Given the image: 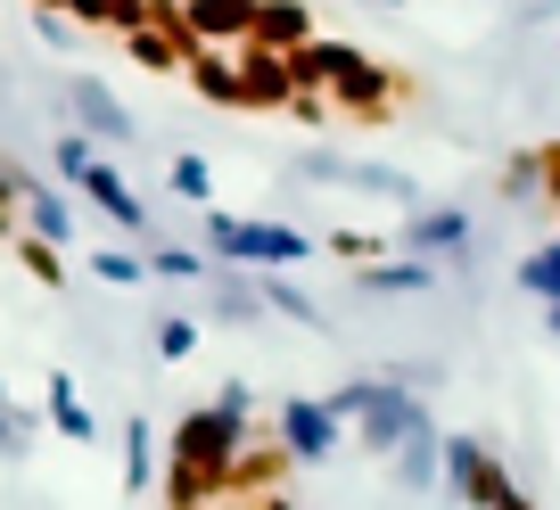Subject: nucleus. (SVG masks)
<instances>
[{
	"label": "nucleus",
	"instance_id": "f257e3e1",
	"mask_svg": "<svg viewBox=\"0 0 560 510\" xmlns=\"http://www.w3.org/2000/svg\"><path fill=\"white\" fill-rule=\"evenodd\" d=\"M198 239H207L214 264H247V272H280V264H298L305 247H314L305 230H289V223H264V214H223V206H207Z\"/></svg>",
	"mask_w": 560,
	"mask_h": 510
},
{
	"label": "nucleus",
	"instance_id": "f03ea898",
	"mask_svg": "<svg viewBox=\"0 0 560 510\" xmlns=\"http://www.w3.org/2000/svg\"><path fill=\"white\" fill-rule=\"evenodd\" d=\"M322 404H330L338 420H354V437H363L371 453H387V461H396V444L412 437V420H420V395L396 388V379H347V388L322 395Z\"/></svg>",
	"mask_w": 560,
	"mask_h": 510
},
{
	"label": "nucleus",
	"instance_id": "7ed1b4c3",
	"mask_svg": "<svg viewBox=\"0 0 560 510\" xmlns=\"http://www.w3.org/2000/svg\"><path fill=\"white\" fill-rule=\"evenodd\" d=\"M50 165H58V174H67V190H83V198H91V206H100V214H107V223H116V230H132V239H149V206H140V198H132V181H124L116 165H107L100 149L83 141V132H67Z\"/></svg>",
	"mask_w": 560,
	"mask_h": 510
},
{
	"label": "nucleus",
	"instance_id": "20e7f679",
	"mask_svg": "<svg viewBox=\"0 0 560 510\" xmlns=\"http://www.w3.org/2000/svg\"><path fill=\"white\" fill-rule=\"evenodd\" d=\"M396 99H412V83H404L396 67H380L371 50H347L330 67V116H347V123H396Z\"/></svg>",
	"mask_w": 560,
	"mask_h": 510
},
{
	"label": "nucleus",
	"instance_id": "39448f33",
	"mask_svg": "<svg viewBox=\"0 0 560 510\" xmlns=\"http://www.w3.org/2000/svg\"><path fill=\"white\" fill-rule=\"evenodd\" d=\"M298 174L322 181V190H363V198H387V206L420 214V181L412 174H387V165H347V157H330V149H305Z\"/></svg>",
	"mask_w": 560,
	"mask_h": 510
},
{
	"label": "nucleus",
	"instance_id": "423d86ee",
	"mask_svg": "<svg viewBox=\"0 0 560 510\" xmlns=\"http://www.w3.org/2000/svg\"><path fill=\"white\" fill-rule=\"evenodd\" d=\"M247 437H256V428H240V420H223L214 404H198V412H182V428H174V461H198V470H214L231 486V461H240Z\"/></svg>",
	"mask_w": 560,
	"mask_h": 510
},
{
	"label": "nucleus",
	"instance_id": "0eeeda50",
	"mask_svg": "<svg viewBox=\"0 0 560 510\" xmlns=\"http://www.w3.org/2000/svg\"><path fill=\"white\" fill-rule=\"evenodd\" d=\"M445 486H454L462 510H494V502L511 494V470H503V453H494V444L454 437V444H445Z\"/></svg>",
	"mask_w": 560,
	"mask_h": 510
},
{
	"label": "nucleus",
	"instance_id": "6e6552de",
	"mask_svg": "<svg viewBox=\"0 0 560 510\" xmlns=\"http://www.w3.org/2000/svg\"><path fill=\"white\" fill-rule=\"evenodd\" d=\"M338 428H347V420H338L322 395H289V404H280V420H272V437L289 444V461H330Z\"/></svg>",
	"mask_w": 560,
	"mask_h": 510
},
{
	"label": "nucleus",
	"instance_id": "1a4fd4ad",
	"mask_svg": "<svg viewBox=\"0 0 560 510\" xmlns=\"http://www.w3.org/2000/svg\"><path fill=\"white\" fill-rule=\"evenodd\" d=\"M289 470H298L289 444H280L272 428H256V437L240 444V461H231V486L223 494H247V502H256V494H280V486H289Z\"/></svg>",
	"mask_w": 560,
	"mask_h": 510
},
{
	"label": "nucleus",
	"instance_id": "9d476101",
	"mask_svg": "<svg viewBox=\"0 0 560 510\" xmlns=\"http://www.w3.org/2000/svg\"><path fill=\"white\" fill-rule=\"evenodd\" d=\"M182 17H190L198 50H247V34H256V0H182Z\"/></svg>",
	"mask_w": 560,
	"mask_h": 510
},
{
	"label": "nucleus",
	"instance_id": "9b49d317",
	"mask_svg": "<svg viewBox=\"0 0 560 510\" xmlns=\"http://www.w3.org/2000/svg\"><path fill=\"white\" fill-rule=\"evenodd\" d=\"M462 247H470V214H462V206H420V214H404V256L438 264V256H462Z\"/></svg>",
	"mask_w": 560,
	"mask_h": 510
},
{
	"label": "nucleus",
	"instance_id": "f8f14e48",
	"mask_svg": "<svg viewBox=\"0 0 560 510\" xmlns=\"http://www.w3.org/2000/svg\"><path fill=\"white\" fill-rule=\"evenodd\" d=\"M314 34H322V25H314V9H305V0H256V34H247V50L298 58Z\"/></svg>",
	"mask_w": 560,
	"mask_h": 510
},
{
	"label": "nucleus",
	"instance_id": "ddd939ff",
	"mask_svg": "<svg viewBox=\"0 0 560 510\" xmlns=\"http://www.w3.org/2000/svg\"><path fill=\"white\" fill-rule=\"evenodd\" d=\"M67 99H74V123H83V141H91V149H100V141H107V149H124V141L140 132V123L116 107V91H107V83H74Z\"/></svg>",
	"mask_w": 560,
	"mask_h": 510
},
{
	"label": "nucleus",
	"instance_id": "4468645a",
	"mask_svg": "<svg viewBox=\"0 0 560 510\" xmlns=\"http://www.w3.org/2000/svg\"><path fill=\"white\" fill-rule=\"evenodd\" d=\"M240 91H247V107H264V116H289V99H298V83H289V58H272V50H240Z\"/></svg>",
	"mask_w": 560,
	"mask_h": 510
},
{
	"label": "nucleus",
	"instance_id": "2eb2a0df",
	"mask_svg": "<svg viewBox=\"0 0 560 510\" xmlns=\"http://www.w3.org/2000/svg\"><path fill=\"white\" fill-rule=\"evenodd\" d=\"M182 74H190L198 99H214V107H247V91H240V50H190V58H182Z\"/></svg>",
	"mask_w": 560,
	"mask_h": 510
},
{
	"label": "nucleus",
	"instance_id": "dca6fc26",
	"mask_svg": "<svg viewBox=\"0 0 560 510\" xmlns=\"http://www.w3.org/2000/svg\"><path fill=\"white\" fill-rule=\"evenodd\" d=\"M363 297H420V288H438V264H420V256H380V264L354 272Z\"/></svg>",
	"mask_w": 560,
	"mask_h": 510
},
{
	"label": "nucleus",
	"instance_id": "f3484780",
	"mask_svg": "<svg viewBox=\"0 0 560 510\" xmlns=\"http://www.w3.org/2000/svg\"><path fill=\"white\" fill-rule=\"evenodd\" d=\"M42 412H50V428H58V437H74V444L100 437V420H91L83 388H74V370H50V388H42Z\"/></svg>",
	"mask_w": 560,
	"mask_h": 510
},
{
	"label": "nucleus",
	"instance_id": "a211bd4d",
	"mask_svg": "<svg viewBox=\"0 0 560 510\" xmlns=\"http://www.w3.org/2000/svg\"><path fill=\"white\" fill-rule=\"evenodd\" d=\"M223 502V477L198 470V461H165V510H214Z\"/></svg>",
	"mask_w": 560,
	"mask_h": 510
},
{
	"label": "nucleus",
	"instance_id": "6ab92c4d",
	"mask_svg": "<svg viewBox=\"0 0 560 510\" xmlns=\"http://www.w3.org/2000/svg\"><path fill=\"white\" fill-rule=\"evenodd\" d=\"M18 214H25V230H34V239H50V247H67V239H74V206L50 190V181H34Z\"/></svg>",
	"mask_w": 560,
	"mask_h": 510
},
{
	"label": "nucleus",
	"instance_id": "aec40b11",
	"mask_svg": "<svg viewBox=\"0 0 560 510\" xmlns=\"http://www.w3.org/2000/svg\"><path fill=\"white\" fill-rule=\"evenodd\" d=\"M438 470H445V453H438V428H429V412H420V420H412V437L396 444V477L420 494V486H429Z\"/></svg>",
	"mask_w": 560,
	"mask_h": 510
},
{
	"label": "nucleus",
	"instance_id": "412c9836",
	"mask_svg": "<svg viewBox=\"0 0 560 510\" xmlns=\"http://www.w3.org/2000/svg\"><path fill=\"white\" fill-rule=\"evenodd\" d=\"M256 297H264V313H289L298 330H330V313H322L298 281H280V272H272V281H256Z\"/></svg>",
	"mask_w": 560,
	"mask_h": 510
},
{
	"label": "nucleus",
	"instance_id": "4be33fe9",
	"mask_svg": "<svg viewBox=\"0 0 560 510\" xmlns=\"http://www.w3.org/2000/svg\"><path fill=\"white\" fill-rule=\"evenodd\" d=\"M83 272L91 281H116V288H149V256H132V247H91Z\"/></svg>",
	"mask_w": 560,
	"mask_h": 510
},
{
	"label": "nucleus",
	"instance_id": "5701e85b",
	"mask_svg": "<svg viewBox=\"0 0 560 510\" xmlns=\"http://www.w3.org/2000/svg\"><path fill=\"white\" fill-rule=\"evenodd\" d=\"M124 58H132V67H149V74H182V41H165L158 25H149V34H132V41H124Z\"/></svg>",
	"mask_w": 560,
	"mask_h": 510
},
{
	"label": "nucleus",
	"instance_id": "b1692460",
	"mask_svg": "<svg viewBox=\"0 0 560 510\" xmlns=\"http://www.w3.org/2000/svg\"><path fill=\"white\" fill-rule=\"evenodd\" d=\"M520 288H536L544 305H560V239H544L536 256L520 264Z\"/></svg>",
	"mask_w": 560,
	"mask_h": 510
},
{
	"label": "nucleus",
	"instance_id": "393cba45",
	"mask_svg": "<svg viewBox=\"0 0 560 510\" xmlns=\"http://www.w3.org/2000/svg\"><path fill=\"white\" fill-rule=\"evenodd\" d=\"M18 264H25V272H34V281H42V288H67V256H58V247H50V239H34V230H25V239H18Z\"/></svg>",
	"mask_w": 560,
	"mask_h": 510
},
{
	"label": "nucleus",
	"instance_id": "a878e982",
	"mask_svg": "<svg viewBox=\"0 0 560 510\" xmlns=\"http://www.w3.org/2000/svg\"><path fill=\"white\" fill-rule=\"evenodd\" d=\"M124 494H149V420H124Z\"/></svg>",
	"mask_w": 560,
	"mask_h": 510
},
{
	"label": "nucleus",
	"instance_id": "bb28decb",
	"mask_svg": "<svg viewBox=\"0 0 560 510\" xmlns=\"http://www.w3.org/2000/svg\"><path fill=\"white\" fill-rule=\"evenodd\" d=\"M149 272L158 281H207V256L198 247H149Z\"/></svg>",
	"mask_w": 560,
	"mask_h": 510
},
{
	"label": "nucleus",
	"instance_id": "cd10ccee",
	"mask_svg": "<svg viewBox=\"0 0 560 510\" xmlns=\"http://www.w3.org/2000/svg\"><path fill=\"white\" fill-rule=\"evenodd\" d=\"M149 346H158L165 363H182V354H198V321L190 313H165L158 330H149Z\"/></svg>",
	"mask_w": 560,
	"mask_h": 510
},
{
	"label": "nucleus",
	"instance_id": "c85d7f7f",
	"mask_svg": "<svg viewBox=\"0 0 560 510\" xmlns=\"http://www.w3.org/2000/svg\"><path fill=\"white\" fill-rule=\"evenodd\" d=\"M214 313H223V321H240V330H247V321H264L256 281H223V288H214Z\"/></svg>",
	"mask_w": 560,
	"mask_h": 510
},
{
	"label": "nucleus",
	"instance_id": "c756f323",
	"mask_svg": "<svg viewBox=\"0 0 560 510\" xmlns=\"http://www.w3.org/2000/svg\"><path fill=\"white\" fill-rule=\"evenodd\" d=\"M322 247H330V256H338V264H354V272H363V264H380V230H330V239H322Z\"/></svg>",
	"mask_w": 560,
	"mask_h": 510
},
{
	"label": "nucleus",
	"instance_id": "7c9ffc66",
	"mask_svg": "<svg viewBox=\"0 0 560 510\" xmlns=\"http://www.w3.org/2000/svg\"><path fill=\"white\" fill-rule=\"evenodd\" d=\"M503 198H544V165H536V149H520V157L503 165Z\"/></svg>",
	"mask_w": 560,
	"mask_h": 510
},
{
	"label": "nucleus",
	"instance_id": "2f4dec72",
	"mask_svg": "<svg viewBox=\"0 0 560 510\" xmlns=\"http://www.w3.org/2000/svg\"><path fill=\"white\" fill-rule=\"evenodd\" d=\"M107 34H116V41L149 34V0H107Z\"/></svg>",
	"mask_w": 560,
	"mask_h": 510
},
{
	"label": "nucleus",
	"instance_id": "473e14b6",
	"mask_svg": "<svg viewBox=\"0 0 560 510\" xmlns=\"http://www.w3.org/2000/svg\"><path fill=\"white\" fill-rule=\"evenodd\" d=\"M174 190L207 206V198H214V174H207V157H174Z\"/></svg>",
	"mask_w": 560,
	"mask_h": 510
},
{
	"label": "nucleus",
	"instance_id": "72a5a7b5",
	"mask_svg": "<svg viewBox=\"0 0 560 510\" xmlns=\"http://www.w3.org/2000/svg\"><path fill=\"white\" fill-rule=\"evenodd\" d=\"M214 412H223V420H240V428H256V395H247L240 379H231V388H214Z\"/></svg>",
	"mask_w": 560,
	"mask_h": 510
},
{
	"label": "nucleus",
	"instance_id": "f704fd0d",
	"mask_svg": "<svg viewBox=\"0 0 560 510\" xmlns=\"http://www.w3.org/2000/svg\"><path fill=\"white\" fill-rule=\"evenodd\" d=\"M289 123H305V132H322V123H330V99H314V91H298V99H289Z\"/></svg>",
	"mask_w": 560,
	"mask_h": 510
},
{
	"label": "nucleus",
	"instance_id": "c9c22d12",
	"mask_svg": "<svg viewBox=\"0 0 560 510\" xmlns=\"http://www.w3.org/2000/svg\"><path fill=\"white\" fill-rule=\"evenodd\" d=\"M536 165H544V206H560V141H544Z\"/></svg>",
	"mask_w": 560,
	"mask_h": 510
},
{
	"label": "nucleus",
	"instance_id": "e433bc0d",
	"mask_svg": "<svg viewBox=\"0 0 560 510\" xmlns=\"http://www.w3.org/2000/svg\"><path fill=\"white\" fill-rule=\"evenodd\" d=\"M25 190H34V174H18V165L0 157V206H25Z\"/></svg>",
	"mask_w": 560,
	"mask_h": 510
},
{
	"label": "nucleus",
	"instance_id": "4c0bfd02",
	"mask_svg": "<svg viewBox=\"0 0 560 510\" xmlns=\"http://www.w3.org/2000/svg\"><path fill=\"white\" fill-rule=\"evenodd\" d=\"M67 25H83V34H107V0H74Z\"/></svg>",
	"mask_w": 560,
	"mask_h": 510
},
{
	"label": "nucleus",
	"instance_id": "58836bf2",
	"mask_svg": "<svg viewBox=\"0 0 560 510\" xmlns=\"http://www.w3.org/2000/svg\"><path fill=\"white\" fill-rule=\"evenodd\" d=\"M0 453H25V412H0Z\"/></svg>",
	"mask_w": 560,
	"mask_h": 510
},
{
	"label": "nucleus",
	"instance_id": "ea45409f",
	"mask_svg": "<svg viewBox=\"0 0 560 510\" xmlns=\"http://www.w3.org/2000/svg\"><path fill=\"white\" fill-rule=\"evenodd\" d=\"M247 510H298V494H289V486H280V494H256Z\"/></svg>",
	"mask_w": 560,
	"mask_h": 510
},
{
	"label": "nucleus",
	"instance_id": "a19ab883",
	"mask_svg": "<svg viewBox=\"0 0 560 510\" xmlns=\"http://www.w3.org/2000/svg\"><path fill=\"white\" fill-rule=\"evenodd\" d=\"M494 510H536V494H520V486H511V494H503Z\"/></svg>",
	"mask_w": 560,
	"mask_h": 510
},
{
	"label": "nucleus",
	"instance_id": "79ce46f5",
	"mask_svg": "<svg viewBox=\"0 0 560 510\" xmlns=\"http://www.w3.org/2000/svg\"><path fill=\"white\" fill-rule=\"evenodd\" d=\"M0 239H25V230H18V206H0Z\"/></svg>",
	"mask_w": 560,
	"mask_h": 510
},
{
	"label": "nucleus",
	"instance_id": "37998d69",
	"mask_svg": "<svg viewBox=\"0 0 560 510\" xmlns=\"http://www.w3.org/2000/svg\"><path fill=\"white\" fill-rule=\"evenodd\" d=\"M34 9H42V17H67V9H74V0H34Z\"/></svg>",
	"mask_w": 560,
	"mask_h": 510
},
{
	"label": "nucleus",
	"instance_id": "c03bdc74",
	"mask_svg": "<svg viewBox=\"0 0 560 510\" xmlns=\"http://www.w3.org/2000/svg\"><path fill=\"white\" fill-rule=\"evenodd\" d=\"M544 330H552V337H560V305H544Z\"/></svg>",
	"mask_w": 560,
	"mask_h": 510
},
{
	"label": "nucleus",
	"instance_id": "a18cd8bd",
	"mask_svg": "<svg viewBox=\"0 0 560 510\" xmlns=\"http://www.w3.org/2000/svg\"><path fill=\"white\" fill-rule=\"evenodd\" d=\"M536 17H560V0H536Z\"/></svg>",
	"mask_w": 560,
	"mask_h": 510
},
{
	"label": "nucleus",
	"instance_id": "49530a36",
	"mask_svg": "<svg viewBox=\"0 0 560 510\" xmlns=\"http://www.w3.org/2000/svg\"><path fill=\"white\" fill-rule=\"evenodd\" d=\"M363 9H404V0H363Z\"/></svg>",
	"mask_w": 560,
	"mask_h": 510
},
{
	"label": "nucleus",
	"instance_id": "de8ad7c7",
	"mask_svg": "<svg viewBox=\"0 0 560 510\" xmlns=\"http://www.w3.org/2000/svg\"><path fill=\"white\" fill-rule=\"evenodd\" d=\"M0 412H9V395H0Z\"/></svg>",
	"mask_w": 560,
	"mask_h": 510
}]
</instances>
